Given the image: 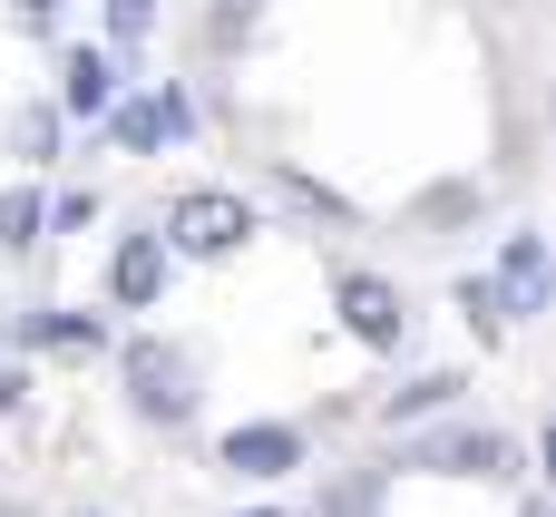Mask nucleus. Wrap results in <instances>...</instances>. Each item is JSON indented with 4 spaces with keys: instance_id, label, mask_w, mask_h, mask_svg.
Returning <instances> with one entry per match:
<instances>
[{
    "instance_id": "nucleus-2",
    "label": "nucleus",
    "mask_w": 556,
    "mask_h": 517,
    "mask_svg": "<svg viewBox=\"0 0 556 517\" xmlns=\"http://www.w3.org/2000/svg\"><path fill=\"white\" fill-rule=\"evenodd\" d=\"M117 352V391H127V420L137 430H195V411H205V371H195V352L176 342V332H127V342H108Z\"/></svg>"
},
{
    "instance_id": "nucleus-11",
    "label": "nucleus",
    "mask_w": 556,
    "mask_h": 517,
    "mask_svg": "<svg viewBox=\"0 0 556 517\" xmlns=\"http://www.w3.org/2000/svg\"><path fill=\"white\" fill-rule=\"evenodd\" d=\"M254 186H264L254 205H274V215H293L303 235H323V225H332V235H352V225H362V205H352L342 186H323V176H303L293 156H264V176H254Z\"/></svg>"
},
{
    "instance_id": "nucleus-6",
    "label": "nucleus",
    "mask_w": 556,
    "mask_h": 517,
    "mask_svg": "<svg viewBox=\"0 0 556 517\" xmlns=\"http://www.w3.org/2000/svg\"><path fill=\"white\" fill-rule=\"evenodd\" d=\"M332 323H342L362 352L401 362V352H410V323H420V313H410V293H401L391 274H371V264H342V274H332Z\"/></svg>"
},
{
    "instance_id": "nucleus-20",
    "label": "nucleus",
    "mask_w": 556,
    "mask_h": 517,
    "mask_svg": "<svg viewBox=\"0 0 556 517\" xmlns=\"http://www.w3.org/2000/svg\"><path fill=\"white\" fill-rule=\"evenodd\" d=\"M98 20H108V39H98V49H137V39L166 20V0H98Z\"/></svg>"
},
{
    "instance_id": "nucleus-17",
    "label": "nucleus",
    "mask_w": 556,
    "mask_h": 517,
    "mask_svg": "<svg viewBox=\"0 0 556 517\" xmlns=\"http://www.w3.org/2000/svg\"><path fill=\"white\" fill-rule=\"evenodd\" d=\"M450 313L479 332V352H489V342H508V303H498L489 264H459V274H450Z\"/></svg>"
},
{
    "instance_id": "nucleus-25",
    "label": "nucleus",
    "mask_w": 556,
    "mask_h": 517,
    "mask_svg": "<svg viewBox=\"0 0 556 517\" xmlns=\"http://www.w3.org/2000/svg\"><path fill=\"white\" fill-rule=\"evenodd\" d=\"M59 517H117V508H59Z\"/></svg>"
},
{
    "instance_id": "nucleus-9",
    "label": "nucleus",
    "mask_w": 556,
    "mask_h": 517,
    "mask_svg": "<svg viewBox=\"0 0 556 517\" xmlns=\"http://www.w3.org/2000/svg\"><path fill=\"white\" fill-rule=\"evenodd\" d=\"M117 88H127V59H117V49H98V39H59V88H49V108H59L68 127L98 137V117L117 108Z\"/></svg>"
},
{
    "instance_id": "nucleus-7",
    "label": "nucleus",
    "mask_w": 556,
    "mask_h": 517,
    "mask_svg": "<svg viewBox=\"0 0 556 517\" xmlns=\"http://www.w3.org/2000/svg\"><path fill=\"white\" fill-rule=\"evenodd\" d=\"M215 469L264 499V489H283V479L313 469V420H235V430L215 440Z\"/></svg>"
},
{
    "instance_id": "nucleus-4",
    "label": "nucleus",
    "mask_w": 556,
    "mask_h": 517,
    "mask_svg": "<svg viewBox=\"0 0 556 517\" xmlns=\"http://www.w3.org/2000/svg\"><path fill=\"white\" fill-rule=\"evenodd\" d=\"M98 137H108L117 156H166V147H195V137H205V108H195L186 78H127L117 108L98 117Z\"/></svg>"
},
{
    "instance_id": "nucleus-26",
    "label": "nucleus",
    "mask_w": 556,
    "mask_h": 517,
    "mask_svg": "<svg viewBox=\"0 0 556 517\" xmlns=\"http://www.w3.org/2000/svg\"><path fill=\"white\" fill-rule=\"evenodd\" d=\"M0 352H10V332H0Z\"/></svg>"
},
{
    "instance_id": "nucleus-10",
    "label": "nucleus",
    "mask_w": 556,
    "mask_h": 517,
    "mask_svg": "<svg viewBox=\"0 0 556 517\" xmlns=\"http://www.w3.org/2000/svg\"><path fill=\"white\" fill-rule=\"evenodd\" d=\"M489 283H498V303H508V332L518 323H538L556 303V254H547V235L538 225H508L498 235V254H489Z\"/></svg>"
},
{
    "instance_id": "nucleus-5",
    "label": "nucleus",
    "mask_w": 556,
    "mask_h": 517,
    "mask_svg": "<svg viewBox=\"0 0 556 517\" xmlns=\"http://www.w3.org/2000/svg\"><path fill=\"white\" fill-rule=\"evenodd\" d=\"M0 332H10V362H108V342H117L108 303L98 313L88 303H20V313H0Z\"/></svg>"
},
{
    "instance_id": "nucleus-18",
    "label": "nucleus",
    "mask_w": 556,
    "mask_h": 517,
    "mask_svg": "<svg viewBox=\"0 0 556 517\" xmlns=\"http://www.w3.org/2000/svg\"><path fill=\"white\" fill-rule=\"evenodd\" d=\"M264 10H274V0H205V20H195V29H205V49H215V59H235V49L254 39V20H264Z\"/></svg>"
},
{
    "instance_id": "nucleus-1",
    "label": "nucleus",
    "mask_w": 556,
    "mask_h": 517,
    "mask_svg": "<svg viewBox=\"0 0 556 517\" xmlns=\"http://www.w3.org/2000/svg\"><path fill=\"white\" fill-rule=\"evenodd\" d=\"M381 469H391V479H401V469H410V479H459V489H528V440L498 430V420H479V411H450V420L401 430Z\"/></svg>"
},
{
    "instance_id": "nucleus-14",
    "label": "nucleus",
    "mask_w": 556,
    "mask_h": 517,
    "mask_svg": "<svg viewBox=\"0 0 556 517\" xmlns=\"http://www.w3.org/2000/svg\"><path fill=\"white\" fill-rule=\"evenodd\" d=\"M489 215V186L479 176H440V186H420L410 205H401V225L420 235V244H450V235H469Z\"/></svg>"
},
{
    "instance_id": "nucleus-8",
    "label": "nucleus",
    "mask_w": 556,
    "mask_h": 517,
    "mask_svg": "<svg viewBox=\"0 0 556 517\" xmlns=\"http://www.w3.org/2000/svg\"><path fill=\"white\" fill-rule=\"evenodd\" d=\"M98 293H108V313H166V293H176V254H166V235H156V225H117V235H108V274H98Z\"/></svg>"
},
{
    "instance_id": "nucleus-22",
    "label": "nucleus",
    "mask_w": 556,
    "mask_h": 517,
    "mask_svg": "<svg viewBox=\"0 0 556 517\" xmlns=\"http://www.w3.org/2000/svg\"><path fill=\"white\" fill-rule=\"evenodd\" d=\"M29 391H39V371H29V362H10V352H0V420H10V411H29Z\"/></svg>"
},
{
    "instance_id": "nucleus-13",
    "label": "nucleus",
    "mask_w": 556,
    "mask_h": 517,
    "mask_svg": "<svg viewBox=\"0 0 556 517\" xmlns=\"http://www.w3.org/2000/svg\"><path fill=\"white\" fill-rule=\"evenodd\" d=\"M450 411H469V371L459 362H430V371H401L381 401H371V420L401 440V430H420V420H450Z\"/></svg>"
},
{
    "instance_id": "nucleus-12",
    "label": "nucleus",
    "mask_w": 556,
    "mask_h": 517,
    "mask_svg": "<svg viewBox=\"0 0 556 517\" xmlns=\"http://www.w3.org/2000/svg\"><path fill=\"white\" fill-rule=\"evenodd\" d=\"M0 156H10V176H49V166H68V117L49 108V88H29V98L0 108Z\"/></svg>"
},
{
    "instance_id": "nucleus-21",
    "label": "nucleus",
    "mask_w": 556,
    "mask_h": 517,
    "mask_svg": "<svg viewBox=\"0 0 556 517\" xmlns=\"http://www.w3.org/2000/svg\"><path fill=\"white\" fill-rule=\"evenodd\" d=\"M0 10H10L20 39H49V49H59V29H68V0H0Z\"/></svg>"
},
{
    "instance_id": "nucleus-24",
    "label": "nucleus",
    "mask_w": 556,
    "mask_h": 517,
    "mask_svg": "<svg viewBox=\"0 0 556 517\" xmlns=\"http://www.w3.org/2000/svg\"><path fill=\"white\" fill-rule=\"evenodd\" d=\"M225 517H283V508H274V499H244V508H225Z\"/></svg>"
},
{
    "instance_id": "nucleus-19",
    "label": "nucleus",
    "mask_w": 556,
    "mask_h": 517,
    "mask_svg": "<svg viewBox=\"0 0 556 517\" xmlns=\"http://www.w3.org/2000/svg\"><path fill=\"white\" fill-rule=\"evenodd\" d=\"M39 215H49V235H88L108 215V196L98 186H59V196H39Z\"/></svg>"
},
{
    "instance_id": "nucleus-23",
    "label": "nucleus",
    "mask_w": 556,
    "mask_h": 517,
    "mask_svg": "<svg viewBox=\"0 0 556 517\" xmlns=\"http://www.w3.org/2000/svg\"><path fill=\"white\" fill-rule=\"evenodd\" d=\"M518 517H556V508H547V489H538V479L518 489Z\"/></svg>"
},
{
    "instance_id": "nucleus-3",
    "label": "nucleus",
    "mask_w": 556,
    "mask_h": 517,
    "mask_svg": "<svg viewBox=\"0 0 556 517\" xmlns=\"http://www.w3.org/2000/svg\"><path fill=\"white\" fill-rule=\"evenodd\" d=\"M147 225L166 235V254H176V264H235V254L264 235V205H254L244 186H176Z\"/></svg>"
},
{
    "instance_id": "nucleus-16",
    "label": "nucleus",
    "mask_w": 556,
    "mask_h": 517,
    "mask_svg": "<svg viewBox=\"0 0 556 517\" xmlns=\"http://www.w3.org/2000/svg\"><path fill=\"white\" fill-rule=\"evenodd\" d=\"M49 254V215H39V176L0 186V264H39Z\"/></svg>"
},
{
    "instance_id": "nucleus-15",
    "label": "nucleus",
    "mask_w": 556,
    "mask_h": 517,
    "mask_svg": "<svg viewBox=\"0 0 556 517\" xmlns=\"http://www.w3.org/2000/svg\"><path fill=\"white\" fill-rule=\"evenodd\" d=\"M303 517H391V469H381V459H342V469H323L313 499H303Z\"/></svg>"
}]
</instances>
